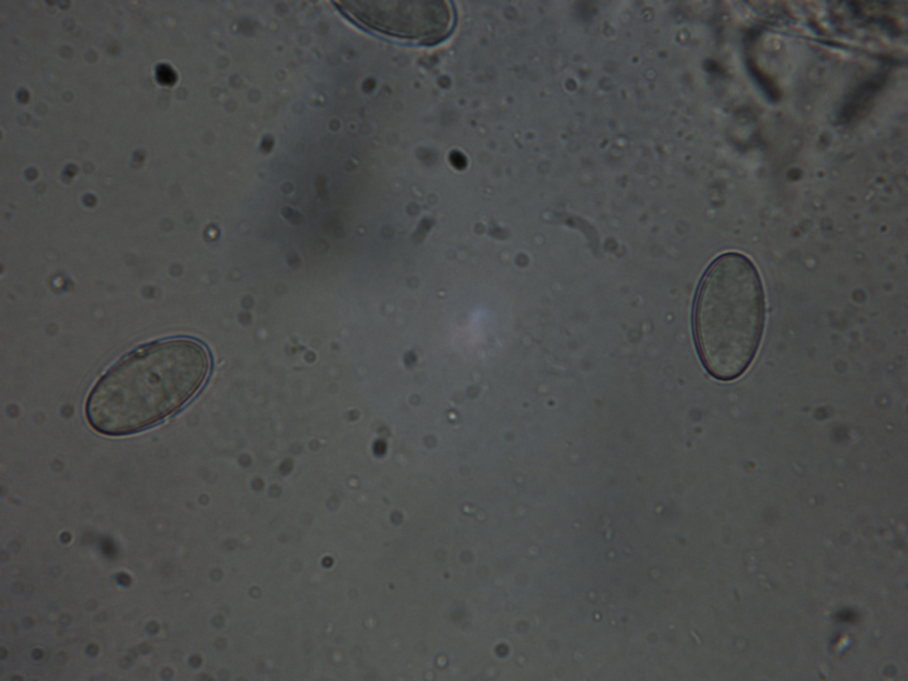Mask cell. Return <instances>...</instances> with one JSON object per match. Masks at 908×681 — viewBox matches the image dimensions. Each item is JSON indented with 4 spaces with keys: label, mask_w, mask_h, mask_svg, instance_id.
Wrapping results in <instances>:
<instances>
[{
    "label": "cell",
    "mask_w": 908,
    "mask_h": 681,
    "mask_svg": "<svg viewBox=\"0 0 908 681\" xmlns=\"http://www.w3.org/2000/svg\"><path fill=\"white\" fill-rule=\"evenodd\" d=\"M764 319V292L753 262L738 252L720 254L701 279L693 312L706 370L724 381L742 375L757 352Z\"/></svg>",
    "instance_id": "cell-2"
},
{
    "label": "cell",
    "mask_w": 908,
    "mask_h": 681,
    "mask_svg": "<svg viewBox=\"0 0 908 681\" xmlns=\"http://www.w3.org/2000/svg\"><path fill=\"white\" fill-rule=\"evenodd\" d=\"M211 368L207 348L190 338L148 344L106 372L90 391L84 415L97 433L124 436L156 426L200 390Z\"/></svg>",
    "instance_id": "cell-1"
},
{
    "label": "cell",
    "mask_w": 908,
    "mask_h": 681,
    "mask_svg": "<svg viewBox=\"0 0 908 681\" xmlns=\"http://www.w3.org/2000/svg\"><path fill=\"white\" fill-rule=\"evenodd\" d=\"M173 78L174 76L172 74V71L167 68L166 67H163L161 70H159V79H161L162 82L171 83V80Z\"/></svg>",
    "instance_id": "cell-4"
},
{
    "label": "cell",
    "mask_w": 908,
    "mask_h": 681,
    "mask_svg": "<svg viewBox=\"0 0 908 681\" xmlns=\"http://www.w3.org/2000/svg\"><path fill=\"white\" fill-rule=\"evenodd\" d=\"M344 10L369 28L396 39L434 43L451 32L454 14L448 2L355 1Z\"/></svg>",
    "instance_id": "cell-3"
}]
</instances>
